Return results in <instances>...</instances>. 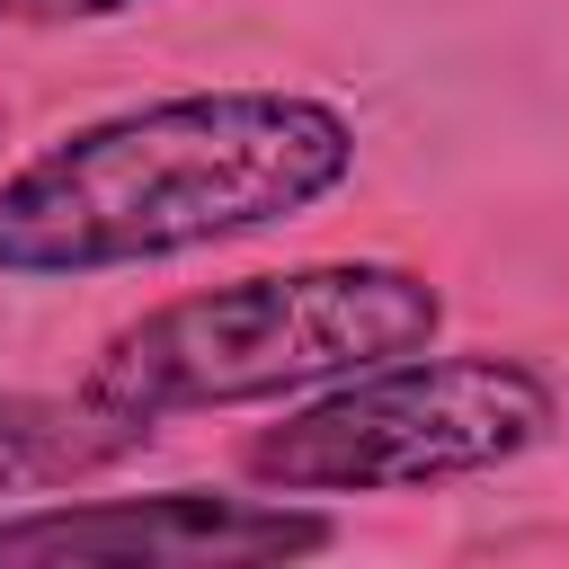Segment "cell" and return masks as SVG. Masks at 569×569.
<instances>
[{"label":"cell","instance_id":"obj_1","mask_svg":"<svg viewBox=\"0 0 569 569\" xmlns=\"http://www.w3.org/2000/svg\"><path fill=\"white\" fill-rule=\"evenodd\" d=\"M356 178V124L302 89H187L98 116L0 178V276L62 284L311 213Z\"/></svg>","mask_w":569,"mask_h":569},{"label":"cell","instance_id":"obj_4","mask_svg":"<svg viewBox=\"0 0 569 569\" xmlns=\"http://www.w3.org/2000/svg\"><path fill=\"white\" fill-rule=\"evenodd\" d=\"M302 551H329V516L284 498H222V489H151V498L0 516L9 569H258Z\"/></svg>","mask_w":569,"mask_h":569},{"label":"cell","instance_id":"obj_3","mask_svg":"<svg viewBox=\"0 0 569 569\" xmlns=\"http://www.w3.org/2000/svg\"><path fill=\"white\" fill-rule=\"evenodd\" d=\"M560 391L516 356H391L320 400L284 409V427L249 436V471L284 498H373V489H427L471 480L498 462H525L551 445Z\"/></svg>","mask_w":569,"mask_h":569},{"label":"cell","instance_id":"obj_5","mask_svg":"<svg viewBox=\"0 0 569 569\" xmlns=\"http://www.w3.org/2000/svg\"><path fill=\"white\" fill-rule=\"evenodd\" d=\"M151 445V418L98 400L80 382V400H44V391H0V498H27V489H62V480H89L124 453Z\"/></svg>","mask_w":569,"mask_h":569},{"label":"cell","instance_id":"obj_6","mask_svg":"<svg viewBox=\"0 0 569 569\" xmlns=\"http://www.w3.org/2000/svg\"><path fill=\"white\" fill-rule=\"evenodd\" d=\"M151 0H0V27H71V18H124Z\"/></svg>","mask_w":569,"mask_h":569},{"label":"cell","instance_id":"obj_2","mask_svg":"<svg viewBox=\"0 0 569 569\" xmlns=\"http://www.w3.org/2000/svg\"><path fill=\"white\" fill-rule=\"evenodd\" d=\"M436 329H445V293L418 267H382V258L284 267L124 320L98 347L89 391L160 427L187 409H240V400H293L311 382H347L365 365L436 347Z\"/></svg>","mask_w":569,"mask_h":569}]
</instances>
